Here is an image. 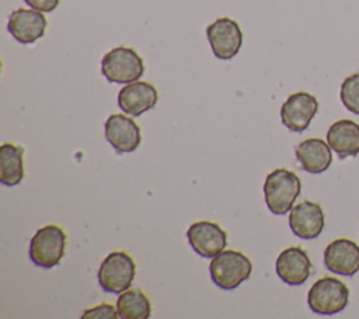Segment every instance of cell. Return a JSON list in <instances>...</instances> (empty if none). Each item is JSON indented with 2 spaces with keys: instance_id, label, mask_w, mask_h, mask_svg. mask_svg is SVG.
Here are the masks:
<instances>
[{
  "instance_id": "8",
  "label": "cell",
  "mask_w": 359,
  "mask_h": 319,
  "mask_svg": "<svg viewBox=\"0 0 359 319\" xmlns=\"http://www.w3.org/2000/svg\"><path fill=\"white\" fill-rule=\"evenodd\" d=\"M318 111L317 98L307 91L290 94L280 107L282 124L292 132H303Z\"/></svg>"
},
{
  "instance_id": "7",
  "label": "cell",
  "mask_w": 359,
  "mask_h": 319,
  "mask_svg": "<svg viewBox=\"0 0 359 319\" xmlns=\"http://www.w3.org/2000/svg\"><path fill=\"white\" fill-rule=\"evenodd\" d=\"M206 37L213 55L223 60L234 58L243 44V32L240 25L229 17H220L208 25Z\"/></svg>"
},
{
  "instance_id": "9",
  "label": "cell",
  "mask_w": 359,
  "mask_h": 319,
  "mask_svg": "<svg viewBox=\"0 0 359 319\" xmlns=\"http://www.w3.org/2000/svg\"><path fill=\"white\" fill-rule=\"evenodd\" d=\"M187 237L195 253L208 259H213L227 245V233L213 221L194 222L187 230Z\"/></svg>"
},
{
  "instance_id": "5",
  "label": "cell",
  "mask_w": 359,
  "mask_h": 319,
  "mask_svg": "<svg viewBox=\"0 0 359 319\" xmlns=\"http://www.w3.org/2000/svg\"><path fill=\"white\" fill-rule=\"evenodd\" d=\"M348 287L335 277L317 280L307 292L309 308L318 315H335L342 312L348 305Z\"/></svg>"
},
{
  "instance_id": "19",
  "label": "cell",
  "mask_w": 359,
  "mask_h": 319,
  "mask_svg": "<svg viewBox=\"0 0 359 319\" xmlns=\"http://www.w3.org/2000/svg\"><path fill=\"white\" fill-rule=\"evenodd\" d=\"M116 311L122 319H147L151 315V304L139 288L126 289L116 299Z\"/></svg>"
},
{
  "instance_id": "3",
  "label": "cell",
  "mask_w": 359,
  "mask_h": 319,
  "mask_svg": "<svg viewBox=\"0 0 359 319\" xmlns=\"http://www.w3.org/2000/svg\"><path fill=\"white\" fill-rule=\"evenodd\" d=\"M66 249V233L57 225H46L39 228L29 240V259L42 268L56 267Z\"/></svg>"
},
{
  "instance_id": "11",
  "label": "cell",
  "mask_w": 359,
  "mask_h": 319,
  "mask_svg": "<svg viewBox=\"0 0 359 319\" xmlns=\"http://www.w3.org/2000/svg\"><path fill=\"white\" fill-rule=\"evenodd\" d=\"M324 264L335 274L352 277L359 271V246L346 237L332 240L324 250Z\"/></svg>"
},
{
  "instance_id": "22",
  "label": "cell",
  "mask_w": 359,
  "mask_h": 319,
  "mask_svg": "<svg viewBox=\"0 0 359 319\" xmlns=\"http://www.w3.org/2000/svg\"><path fill=\"white\" fill-rule=\"evenodd\" d=\"M31 8H34V10H38V11H45V13H50V11H53L57 6H59V3H60V0H24Z\"/></svg>"
},
{
  "instance_id": "16",
  "label": "cell",
  "mask_w": 359,
  "mask_h": 319,
  "mask_svg": "<svg viewBox=\"0 0 359 319\" xmlns=\"http://www.w3.org/2000/svg\"><path fill=\"white\" fill-rule=\"evenodd\" d=\"M300 167L311 174L325 171L332 163V153L328 142L320 138H309L300 142L294 149Z\"/></svg>"
},
{
  "instance_id": "10",
  "label": "cell",
  "mask_w": 359,
  "mask_h": 319,
  "mask_svg": "<svg viewBox=\"0 0 359 319\" xmlns=\"http://www.w3.org/2000/svg\"><path fill=\"white\" fill-rule=\"evenodd\" d=\"M104 134L108 143L119 155L135 152L142 141L139 125L123 114L109 115L104 125Z\"/></svg>"
},
{
  "instance_id": "6",
  "label": "cell",
  "mask_w": 359,
  "mask_h": 319,
  "mask_svg": "<svg viewBox=\"0 0 359 319\" xmlns=\"http://www.w3.org/2000/svg\"><path fill=\"white\" fill-rule=\"evenodd\" d=\"M135 274V260L126 252H112L102 260L97 278L105 292L121 294L129 289Z\"/></svg>"
},
{
  "instance_id": "20",
  "label": "cell",
  "mask_w": 359,
  "mask_h": 319,
  "mask_svg": "<svg viewBox=\"0 0 359 319\" xmlns=\"http://www.w3.org/2000/svg\"><path fill=\"white\" fill-rule=\"evenodd\" d=\"M339 98L348 111L359 114V73L349 74L342 82Z\"/></svg>"
},
{
  "instance_id": "4",
  "label": "cell",
  "mask_w": 359,
  "mask_h": 319,
  "mask_svg": "<svg viewBox=\"0 0 359 319\" xmlns=\"http://www.w3.org/2000/svg\"><path fill=\"white\" fill-rule=\"evenodd\" d=\"M101 72L111 83H132L144 73L140 55L128 46H116L107 52L101 60Z\"/></svg>"
},
{
  "instance_id": "13",
  "label": "cell",
  "mask_w": 359,
  "mask_h": 319,
  "mask_svg": "<svg viewBox=\"0 0 359 319\" xmlns=\"http://www.w3.org/2000/svg\"><path fill=\"white\" fill-rule=\"evenodd\" d=\"M278 277L289 285H302L311 274V261L304 249L292 246L280 252L275 261Z\"/></svg>"
},
{
  "instance_id": "15",
  "label": "cell",
  "mask_w": 359,
  "mask_h": 319,
  "mask_svg": "<svg viewBox=\"0 0 359 319\" xmlns=\"http://www.w3.org/2000/svg\"><path fill=\"white\" fill-rule=\"evenodd\" d=\"M158 100L157 90L147 82H132L123 86L118 93V105L125 114L139 117L151 110Z\"/></svg>"
},
{
  "instance_id": "17",
  "label": "cell",
  "mask_w": 359,
  "mask_h": 319,
  "mask_svg": "<svg viewBox=\"0 0 359 319\" xmlns=\"http://www.w3.org/2000/svg\"><path fill=\"white\" fill-rule=\"evenodd\" d=\"M327 142L341 159L359 155V124L352 119L335 121L327 131Z\"/></svg>"
},
{
  "instance_id": "12",
  "label": "cell",
  "mask_w": 359,
  "mask_h": 319,
  "mask_svg": "<svg viewBox=\"0 0 359 319\" xmlns=\"http://www.w3.org/2000/svg\"><path fill=\"white\" fill-rule=\"evenodd\" d=\"M48 21L42 11L34 8H17L8 17L7 30L20 44H34L43 37Z\"/></svg>"
},
{
  "instance_id": "18",
  "label": "cell",
  "mask_w": 359,
  "mask_h": 319,
  "mask_svg": "<svg viewBox=\"0 0 359 319\" xmlns=\"http://www.w3.org/2000/svg\"><path fill=\"white\" fill-rule=\"evenodd\" d=\"M24 149L11 142L0 146V183L14 187L24 178Z\"/></svg>"
},
{
  "instance_id": "21",
  "label": "cell",
  "mask_w": 359,
  "mask_h": 319,
  "mask_svg": "<svg viewBox=\"0 0 359 319\" xmlns=\"http://www.w3.org/2000/svg\"><path fill=\"white\" fill-rule=\"evenodd\" d=\"M83 319H100V318H109V319H115V318H119V313L116 311L115 306L109 305V304H101V305H97L94 308H90V309H86L84 313L81 315Z\"/></svg>"
},
{
  "instance_id": "14",
  "label": "cell",
  "mask_w": 359,
  "mask_h": 319,
  "mask_svg": "<svg viewBox=\"0 0 359 319\" xmlns=\"http://www.w3.org/2000/svg\"><path fill=\"white\" fill-rule=\"evenodd\" d=\"M289 226L292 232L302 239H314L320 236L324 229V212L320 204L306 200L292 207Z\"/></svg>"
},
{
  "instance_id": "1",
  "label": "cell",
  "mask_w": 359,
  "mask_h": 319,
  "mask_svg": "<svg viewBox=\"0 0 359 319\" xmlns=\"http://www.w3.org/2000/svg\"><path fill=\"white\" fill-rule=\"evenodd\" d=\"M302 191V181L296 173L287 169H275L264 183V198L269 211L283 215L292 209Z\"/></svg>"
},
{
  "instance_id": "2",
  "label": "cell",
  "mask_w": 359,
  "mask_h": 319,
  "mask_svg": "<svg viewBox=\"0 0 359 319\" xmlns=\"http://www.w3.org/2000/svg\"><path fill=\"white\" fill-rule=\"evenodd\" d=\"M209 271L212 281L222 289H236L245 281L252 271L251 260L238 250H222L216 254L210 264Z\"/></svg>"
}]
</instances>
